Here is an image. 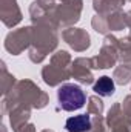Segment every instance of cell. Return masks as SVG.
<instances>
[{"label":"cell","mask_w":131,"mask_h":132,"mask_svg":"<svg viewBox=\"0 0 131 132\" xmlns=\"http://www.w3.org/2000/svg\"><path fill=\"white\" fill-rule=\"evenodd\" d=\"M57 100H59V106L63 111L72 112V111H77V109L83 108L86 97H85V92L82 91L80 86L72 85V83H66V85L59 88Z\"/></svg>","instance_id":"cell-1"},{"label":"cell","mask_w":131,"mask_h":132,"mask_svg":"<svg viewBox=\"0 0 131 132\" xmlns=\"http://www.w3.org/2000/svg\"><path fill=\"white\" fill-rule=\"evenodd\" d=\"M65 128L68 132H86L91 128V118L86 114L69 117L65 123Z\"/></svg>","instance_id":"cell-2"},{"label":"cell","mask_w":131,"mask_h":132,"mask_svg":"<svg viewBox=\"0 0 131 132\" xmlns=\"http://www.w3.org/2000/svg\"><path fill=\"white\" fill-rule=\"evenodd\" d=\"M93 91L96 94H99V95H102V97H110V95L114 94L116 86H114V81L110 77H102V78H99L97 81L94 83Z\"/></svg>","instance_id":"cell-3"}]
</instances>
